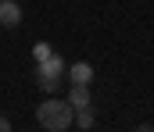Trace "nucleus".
Returning a JSON list of instances; mask_svg holds the SVG:
<instances>
[{"label":"nucleus","instance_id":"1","mask_svg":"<svg viewBox=\"0 0 154 132\" xmlns=\"http://www.w3.org/2000/svg\"><path fill=\"white\" fill-rule=\"evenodd\" d=\"M36 122L47 132H68L75 125V107L68 100H61V96H47L36 107Z\"/></svg>","mask_w":154,"mask_h":132},{"label":"nucleus","instance_id":"5","mask_svg":"<svg viewBox=\"0 0 154 132\" xmlns=\"http://www.w3.org/2000/svg\"><path fill=\"white\" fill-rule=\"evenodd\" d=\"M68 79H72V82H82V86H90V82H93V68H90L86 61H75V64H68Z\"/></svg>","mask_w":154,"mask_h":132},{"label":"nucleus","instance_id":"9","mask_svg":"<svg viewBox=\"0 0 154 132\" xmlns=\"http://www.w3.org/2000/svg\"><path fill=\"white\" fill-rule=\"evenodd\" d=\"M0 132H11V122H7L4 114H0Z\"/></svg>","mask_w":154,"mask_h":132},{"label":"nucleus","instance_id":"4","mask_svg":"<svg viewBox=\"0 0 154 132\" xmlns=\"http://www.w3.org/2000/svg\"><path fill=\"white\" fill-rule=\"evenodd\" d=\"M75 111H82V107H90V86H82V82H72V89H68V96H65Z\"/></svg>","mask_w":154,"mask_h":132},{"label":"nucleus","instance_id":"6","mask_svg":"<svg viewBox=\"0 0 154 132\" xmlns=\"http://www.w3.org/2000/svg\"><path fill=\"white\" fill-rule=\"evenodd\" d=\"M90 125H93V111H90V107L75 111V129H90Z\"/></svg>","mask_w":154,"mask_h":132},{"label":"nucleus","instance_id":"7","mask_svg":"<svg viewBox=\"0 0 154 132\" xmlns=\"http://www.w3.org/2000/svg\"><path fill=\"white\" fill-rule=\"evenodd\" d=\"M50 54H54V50H50L47 43H36V46H32V61H36V64H39V61H47Z\"/></svg>","mask_w":154,"mask_h":132},{"label":"nucleus","instance_id":"10","mask_svg":"<svg viewBox=\"0 0 154 132\" xmlns=\"http://www.w3.org/2000/svg\"><path fill=\"white\" fill-rule=\"evenodd\" d=\"M133 132H154V125H147V122H143V125H136Z\"/></svg>","mask_w":154,"mask_h":132},{"label":"nucleus","instance_id":"2","mask_svg":"<svg viewBox=\"0 0 154 132\" xmlns=\"http://www.w3.org/2000/svg\"><path fill=\"white\" fill-rule=\"evenodd\" d=\"M68 72V64L61 61V54H50L47 61L36 64V79H50V82H61V75Z\"/></svg>","mask_w":154,"mask_h":132},{"label":"nucleus","instance_id":"3","mask_svg":"<svg viewBox=\"0 0 154 132\" xmlns=\"http://www.w3.org/2000/svg\"><path fill=\"white\" fill-rule=\"evenodd\" d=\"M18 22H22V4L0 0V25H4V29H18Z\"/></svg>","mask_w":154,"mask_h":132},{"label":"nucleus","instance_id":"8","mask_svg":"<svg viewBox=\"0 0 154 132\" xmlns=\"http://www.w3.org/2000/svg\"><path fill=\"white\" fill-rule=\"evenodd\" d=\"M36 82H39L43 93H57V82H50V79H36Z\"/></svg>","mask_w":154,"mask_h":132}]
</instances>
